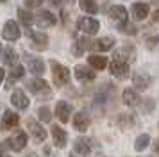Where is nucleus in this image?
I'll list each match as a JSON object with an SVG mask.
<instances>
[{"label":"nucleus","instance_id":"nucleus-1","mask_svg":"<svg viewBox=\"0 0 159 157\" xmlns=\"http://www.w3.org/2000/svg\"><path fill=\"white\" fill-rule=\"evenodd\" d=\"M50 66H52V77H54L56 86L61 87V86L68 84V80H70V70L66 66H63V64H59L57 61H50Z\"/></svg>","mask_w":159,"mask_h":157},{"label":"nucleus","instance_id":"nucleus-2","mask_svg":"<svg viewBox=\"0 0 159 157\" xmlns=\"http://www.w3.org/2000/svg\"><path fill=\"white\" fill-rule=\"evenodd\" d=\"M27 89H29L30 93L38 95V96H47V98H48V96L52 95L50 86H48V82L43 80V78H34V80H29V82H27Z\"/></svg>","mask_w":159,"mask_h":157},{"label":"nucleus","instance_id":"nucleus-3","mask_svg":"<svg viewBox=\"0 0 159 157\" xmlns=\"http://www.w3.org/2000/svg\"><path fill=\"white\" fill-rule=\"evenodd\" d=\"M6 146L11 150H15V152H22L23 148H25V145H27V134L23 132V130H16L15 136L13 137H9V139H6Z\"/></svg>","mask_w":159,"mask_h":157},{"label":"nucleus","instance_id":"nucleus-4","mask_svg":"<svg viewBox=\"0 0 159 157\" xmlns=\"http://www.w3.org/2000/svg\"><path fill=\"white\" fill-rule=\"evenodd\" d=\"M77 27H79L84 34L93 36V34H97V32H98L100 23L95 20V18H91V16H82V18H79V21H77Z\"/></svg>","mask_w":159,"mask_h":157},{"label":"nucleus","instance_id":"nucleus-5","mask_svg":"<svg viewBox=\"0 0 159 157\" xmlns=\"http://www.w3.org/2000/svg\"><path fill=\"white\" fill-rule=\"evenodd\" d=\"M20 36H22L20 25H18L15 20L6 21V25H4V29H2V38L7 39V41H16V39H20Z\"/></svg>","mask_w":159,"mask_h":157},{"label":"nucleus","instance_id":"nucleus-6","mask_svg":"<svg viewBox=\"0 0 159 157\" xmlns=\"http://www.w3.org/2000/svg\"><path fill=\"white\" fill-rule=\"evenodd\" d=\"M27 128H29L30 136L34 137V141L38 143H43L45 139H47V130L43 128V125H39L36 120H32V118H29L27 120Z\"/></svg>","mask_w":159,"mask_h":157},{"label":"nucleus","instance_id":"nucleus-7","mask_svg":"<svg viewBox=\"0 0 159 157\" xmlns=\"http://www.w3.org/2000/svg\"><path fill=\"white\" fill-rule=\"evenodd\" d=\"M109 18L118 23V27H123L127 23V9L123 6H113L109 9Z\"/></svg>","mask_w":159,"mask_h":157},{"label":"nucleus","instance_id":"nucleus-8","mask_svg":"<svg viewBox=\"0 0 159 157\" xmlns=\"http://www.w3.org/2000/svg\"><path fill=\"white\" fill-rule=\"evenodd\" d=\"M109 70L113 73V77L116 78H125L129 75V64L123 63V61H118V59H113V63L109 64Z\"/></svg>","mask_w":159,"mask_h":157},{"label":"nucleus","instance_id":"nucleus-9","mask_svg":"<svg viewBox=\"0 0 159 157\" xmlns=\"http://www.w3.org/2000/svg\"><path fill=\"white\" fill-rule=\"evenodd\" d=\"M27 36L32 39V43H34V47H36L38 50H45L48 47V36L43 34V32H36V30L27 29Z\"/></svg>","mask_w":159,"mask_h":157},{"label":"nucleus","instance_id":"nucleus-10","mask_svg":"<svg viewBox=\"0 0 159 157\" xmlns=\"http://www.w3.org/2000/svg\"><path fill=\"white\" fill-rule=\"evenodd\" d=\"M50 134H52V137H54L56 146H57V148H65L66 141H68V134L65 132V128L59 127V125H54V127H50Z\"/></svg>","mask_w":159,"mask_h":157},{"label":"nucleus","instance_id":"nucleus-11","mask_svg":"<svg viewBox=\"0 0 159 157\" xmlns=\"http://www.w3.org/2000/svg\"><path fill=\"white\" fill-rule=\"evenodd\" d=\"M34 21H36L39 27H52V25H56V21L57 18L50 13V11H39V13L34 16Z\"/></svg>","mask_w":159,"mask_h":157},{"label":"nucleus","instance_id":"nucleus-12","mask_svg":"<svg viewBox=\"0 0 159 157\" xmlns=\"http://www.w3.org/2000/svg\"><path fill=\"white\" fill-rule=\"evenodd\" d=\"M11 104H13L16 109H20V111H25V109L29 107V98H27V95H25L22 89H15L13 95H11Z\"/></svg>","mask_w":159,"mask_h":157},{"label":"nucleus","instance_id":"nucleus-13","mask_svg":"<svg viewBox=\"0 0 159 157\" xmlns=\"http://www.w3.org/2000/svg\"><path fill=\"white\" fill-rule=\"evenodd\" d=\"M27 66H29V71L32 75H36V77H41L45 73V63L41 59H38V57H32V56H27Z\"/></svg>","mask_w":159,"mask_h":157},{"label":"nucleus","instance_id":"nucleus-14","mask_svg":"<svg viewBox=\"0 0 159 157\" xmlns=\"http://www.w3.org/2000/svg\"><path fill=\"white\" fill-rule=\"evenodd\" d=\"M20 123V116L13 111H6L2 116V123H0V130H7V128H15Z\"/></svg>","mask_w":159,"mask_h":157},{"label":"nucleus","instance_id":"nucleus-15","mask_svg":"<svg viewBox=\"0 0 159 157\" xmlns=\"http://www.w3.org/2000/svg\"><path fill=\"white\" fill-rule=\"evenodd\" d=\"M56 114H57V118L63 123H66L70 120V114H72V105L68 102H65V100H59L56 104Z\"/></svg>","mask_w":159,"mask_h":157},{"label":"nucleus","instance_id":"nucleus-16","mask_svg":"<svg viewBox=\"0 0 159 157\" xmlns=\"http://www.w3.org/2000/svg\"><path fill=\"white\" fill-rule=\"evenodd\" d=\"M89 123H91V120H89V116H88L86 113H77L75 116H73V127L77 128L79 132H84V130H88V127H89Z\"/></svg>","mask_w":159,"mask_h":157},{"label":"nucleus","instance_id":"nucleus-17","mask_svg":"<svg viewBox=\"0 0 159 157\" xmlns=\"http://www.w3.org/2000/svg\"><path fill=\"white\" fill-rule=\"evenodd\" d=\"M130 13H132V16H134L136 20H145V18L148 16V13H150V9H148V4L138 2V4H132Z\"/></svg>","mask_w":159,"mask_h":157},{"label":"nucleus","instance_id":"nucleus-18","mask_svg":"<svg viewBox=\"0 0 159 157\" xmlns=\"http://www.w3.org/2000/svg\"><path fill=\"white\" fill-rule=\"evenodd\" d=\"M75 78L77 80H82V82H86V80H93L95 78V71L91 70V68H86V66H82V64H79V66H75Z\"/></svg>","mask_w":159,"mask_h":157},{"label":"nucleus","instance_id":"nucleus-19","mask_svg":"<svg viewBox=\"0 0 159 157\" xmlns=\"http://www.w3.org/2000/svg\"><path fill=\"white\" fill-rule=\"evenodd\" d=\"M73 150L80 155H88L91 152V141L86 139V137H77L75 143H73Z\"/></svg>","mask_w":159,"mask_h":157},{"label":"nucleus","instance_id":"nucleus-20","mask_svg":"<svg viewBox=\"0 0 159 157\" xmlns=\"http://www.w3.org/2000/svg\"><path fill=\"white\" fill-rule=\"evenodd\" d=\"M115 47V39L113 38H100L98 41H95L93 43V47L91 48H95V50H100V52H107V50H111Z\"/></svg>","mask_w":159,"mask_h":157},{"label":"nucleus","instance_id":"nucleus-21","mask_svg":"<svg viewBox=\"0 0 159 157\" xmlns=\"http://www.w3.org/2000/svg\"><path fill=\"white\" fill-rule=\"evenodd\" d=\"M122 98H123V104L129 105V107H136L139 104V96H138V93L134 89H125L122 95Z\"/></svg>","mask_w":159,"mask_h":157},{"label":"nucleus","instance_id":"nucleus-22","mask_svg":"<svg viewBox=\"0 0 159 157\" xmlns=\"http://www.w3.org/2000/svg\"><path fill=\"white\" fill-rule=\"evenodd\" d=\"M88 63H89V66H91V68H95V70H104V68L107 66V57L93 54V56L88 57Z\"/></svg>","mask_w":159,"mask_h":157},{"label":"nucleus","instance_id":"nucleus-23","mask_svg":"<svg viewBox=\"0 0 159 157\" xmlns=\"http://www.w3.org/2000/svg\"><path fill=\"white\" fill-rule=\"evenodd\" d=\"M23 73H25V68H23V66H20V64H16L15 68H13V71L9 73L7 86H6V87H13V84H15L16 80H20V78L23 77Z\"/></svg>","mask_w":159,"mask_h":157},{"label":"nucleus","instance_id":"nucleus-24","mask_svg":"<svg viewBox=\"0 0 159 157\" xmlns=\"http://www.w3.org/2000/svg\"><path fill=\"white\" fill-rule=\"evenodd\" d=\"M150 84V77L148 75H143V73H136L134 75V86L138 89H147Z\"/></svg>","mask_w":159,"mask_h":157},{"label":"nucleus","instance_id":"nucleus-25","mask_svg":"<svg viewBox=\"0 0 159 157\" xmlns=\"http://www.w3.org/2000/svg\"><path fill=\"white\" fill-rule=\"evenodd\" d=\"M18 18H20V21H22L25 27L29 29L30 27V23L34 21V16L30 14V11H27V9H23V7H20L18 9Z\"/></svg>","mask_w":159,"mask_h":157},{"label":"nucleus","instance_id":"nucleus-26","mask_svg":"<svg viewBox=\"0 0 159 157\" xmlns=\"http://www.w3.org/2000/svg\"><path fill=\"white\" fill-rule=\"evenodd\" d=\"M80 9L82 11H86L88 14H95L98 13V6H97V2L95 0H80Z\"/></svg>","mask_w":159,"mask_h":157},{"label":"nucleus","instance_id":"nucleus-27","mask_svg":"<svg viewBox=\"0 0 159 157\" xmlns=\"http://www.w3.org/2000/svg\"><path fill=\"white\" fill-rule=\"evenodd\" d=\"M148 143H150V136L148 134H141L136 137V141H134V148L138 150V152H143L147 146H148Z\"/></svg>","mask_w":159,"mask_h":157},{"label":"nucleus","instance_id":"nucleus-28","mask_svg":"<svg viewBox=\"0 0 159 157\" xmlns=\"http://www.w3.org/2000/svg\"><path fill=\"white\" fill-rule=\"evenodd\" d=\"M18 59H20V57H18V54L15 52V48H11V47L6 48V63H7L9 66H15V64L18 63Z\"/></svg>","mask_w":159,"mask_h":157},{"label":"nucleus","instance_id":"nucleus-29","mask_svg":"<svg viewBox=\"0 0 159 157\" xmlns=\"http://www.w3.org/2000/svg\"><path fill=\"white\" fill-rule=\"evenodd\" d=\"M38 118L41 121H45V123H48V121L52 120V114H50V109L47 105H43V107H39L38 109Z\"/></svg>","mask_w":159,"mask_h":157},{"label":"nucleus","instance_id":"nucleus-30","mask_svg":"<svg viewBox=\"0 0 159 157\" xmlns=\"http://www.w3.org/2000/svg\"><path fill=\"white\" fill-rule=\"evenodd\" d=\"M23 4H25V7H29V9H36V7H39L43 4V0H23Z\"/></svg>","mask_w":159,"mask_h":157},{"label":"nucleus","instance_id":"nucleus-31","mask_svg":"<svg viewBox=\"0 0 159 157\" xmlns=\"http://www.w3.org/2000/svg\"><path fill=\"white\" fill-rule=\"evenodd\" d=\"M123 30V32H127V34H134L136 32V27H132V25H129V23H125L123 27H120Z\"/></svg>","mask_w":159,"mask_h":157},{"label":"nucleus","instance_id":"nucleus-32","mask_svg":"<svg viewBox=\"0 0 159 157\" xmlns=\"http://www.w3.org/2000/svg\"><path fill=\"white\" fill-rule=\"evenodd\" d=\"M157 43H159V38L157 36H154V38H148V39H147V47H150L152 48V47H156Z\"/></svg>","mask_w":159,"mask_h":157},{"label":"nucleus","instance_id":"nucleus-33","mask_svg":"<svg viewBox=\"0 0 159 157\" xmlns=\"http://www.w3.org/2000/svg\"><path fill=\"white\" fill-rule=\"evenodd\" d=\"M4 77H6V71H4V68H0V84H2Z\"/></svg>","mask_w":159,"mask_h":157},{"label":"nucleus","instance_id":"nucleus-34","mask_svg":"<svg viewBox=\"0 0 159 157\" xmlns=\"http://www.w3.org/2000/svg\"><path fill=\"white\" fill-rule=\"evenodd\" d=\"M154 150H156V154L159 155V141H156V143H154Z\"/></svg>","mask_w":159,"mask_h":157},{"label":"nucleus","instance_id":"nucleus-35","mask_svg":"<svg viewBox=\"0 0 159 157\" xmlns=\"http://www.w3.org/2000/svg\"><path fill=\"white\" fill-rule=\"evenodd\" d=\"M75 0H61V4H73Z\"/></svg>","mask_w":159,"mask_h":157},{"label":"nucleus","instance_id":"nucleus-36","mask_svg":"<svg viewBox=\"0 0 159 157\" xmlns=\"http://www.w3.org/2000/svg\"><path fill=\"white\" fill-rule=\"evenodd\" d=\"M154 20H156V21L159 20V11H156V13H154Z\"/></svg>","mask_w":159,"mask_h":157},{"label":"nucleus","instance_id":"nucleus-37","mask_svg":"<svg viewBox=\"0 0 159 157\" xmlns=\"http://www.w3.org/2000/svg\"><path fill=\"white\" fill-rule=\"evenodd\" d=\"M52 4H54V6H57V4H61V0H50Z\"/></svg>","mask_w":159,"mask_h":157},{"label":"nucleus","instance_id":"nucleus-38","mask_svg":"<svg viewBox=\"0 0 159 157\" xmlns=\"http://www.w3.org/2000/svg\"><path fill=\"white\" fill-rule=\"evenodd\" d=\"M27 157H34V154H30V155H27Z\"/></svg>","mask_w":159,"mask_h":157},{"label":"nucleus","instance_id":"nucleus-39","mask_svg":"<svg viewBox=\"0 0 159 157\" xmlns=\"http://www.w3.org/2000/svg\"><path fill=\"white\" fill-rule=\"evenodd\" d=\"M0 157H9V155H0Z\"/></svg>","mask_w":159,"mask_h":157},{"label":"nucleus","instance_id":"nucleus-40","mask_svg":"<svg viewBox=\"0 0 159 157\" xmlns=\"http://www.w3.org/2000/svg\"><path fill=\"white\" fill-rule=\"evenodd\" d=\"M0 2H6V0H0Z\"/></svg>","mask_w":159,"mask_h":157},{"label":"nucleus","instance_id":"nucleus-41","mask_svg":"<svg viewBox=\"0 0 159 157\" xmlns=\"http://www.w3.org/2000/svg\"><path fill=\"white\" fill-rule=\"evenodd\" d=\"M0 50H2V48H0Z\"/></svg>","mask_w":159,"mask_h":157}]
</instances>
